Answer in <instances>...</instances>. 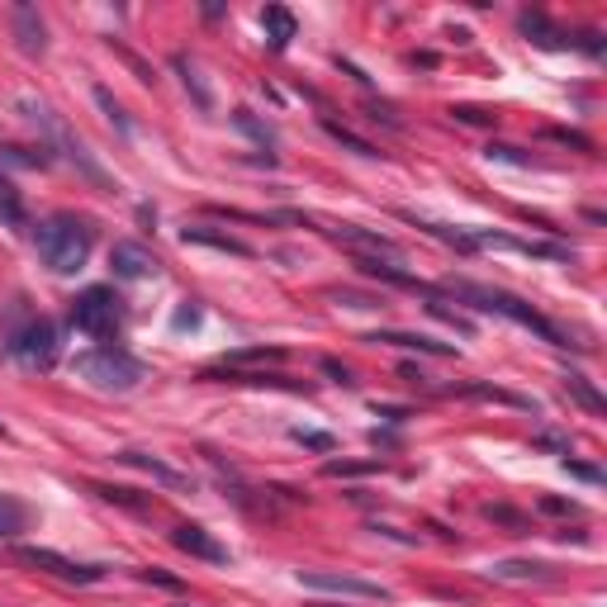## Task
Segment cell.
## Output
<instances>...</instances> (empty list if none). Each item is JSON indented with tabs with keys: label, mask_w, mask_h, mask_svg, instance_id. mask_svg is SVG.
<instances>
[{
	"label": "cell",
	"mask_w": 607,
	"mask_h": 607,
	"mask_svg": "<svg viewBox=\"0 0 607 607\" xmlns=\"http://www.w3.org/2000/svg\"><path fill=\"white\" fill-rule=\"evenodd\" d=\"M546 513H579V503H565V498H541Z\"/></svg>",
	"instance_id": "cell-37"
},
{
	"label": "cell",
	"mask_w": 607,
	"mask_h": 607,
	"mask_svg": "<svg viewBox=\"0 0 607 607\" xmlns=\"http://www.w3.org/2000/svg\"><path fill=\"white\" fill-rule=\"evenodd\" d=\"M517 162V166H532V157H522L517 147H508V143H488V162Z\"/></svg>",
	"instance_id": "cell-33"
},
{
	"label": "cell",
	"mask_w": 607,
	"mask_h": 607,
	"mask_svg": "<svg viewBox=\"0 0 607 607\" xmlns=\"http://www.w3.org/2000/svg\"><path fill=\"white\" fill-rule=\"evenodd\" d=\"M110 266H114V276H119V280H152L162 271V261L152 257L143 242H114L110 247Z\"/></svg>",
	"instance_id": "cell-9"
},
{
	"label": "cell",
	"mask_w": 607,
	"mask_h": 607,
	"mask_svg": "<svg viewBox=\"0 0 607 607\" xmlns=\"http://www.w3.org/2000/svg\"><path fill=\"white\" fill-rule=\"evenodd\" d=\"M176 72H185V91L195 95V105L199 110H214V95L205 91V81H199V72H195V62L185 57V53H176Z\"/></svg>",
	"instance_id": "cell-24"
},
{
	"label": "cell",
	"mask_w": 607,
	"mask_h": 607,
	"mask_svg": "<svg viewBox=\"0 0 607 607\" xmlns=\"http://www.w3.org/2000/svg\"><path fill=\"white\" fill-rule=\"evenodd\" d=\"M172 546H176V550H185L190 560H209V565H228V560H233V555H228V546L218 541L214 532L195 527V522H180V527L172 532Z\"/></svg>",
	"instance_id": "cell-8"
},
{
	"label": "cell",
	"mask_w": 607,
	"mask_h": 607,
	"mask_svg": "<svg viewBox=\"0 0 607 607\" xmlns=\"http://www.w3.org/2000/svg\"><path fill=\"white\" fill-rule=\"evenodd\" d=\"M451 114H455L461 124H475V128H488V124H494V114H488V110H475V105H451Z\"/></svg>",
	"instance_id": "cell-31"
},
{
	"label": "cell",
	"mask_w": 607,
	"mask_h": 607,
	"mask_svg": "<svg viewBox=\"0 0 607 607\" xmlns=\"http://www.w3.org/2000/svg\"><path fill=\"white\" fill-rule=\"evenodd\" d=\"M5 347L24 370H53V361H57V323L53 318H29L20 332H10Z\"/></svg>",
	"instance_id": "cell-5"
},
{
	"label": "cell",
	"mask_w": 607,
	"mask_h": 607,
	"mask_svg": "<svg viewBox=\"0 0 607 607\" xmlns=\"http://www.w3.org/2000/svg\"><path fill=\"white\" fill-rule=\"evenodd\" d=\"M323 475L342 479V475H380V461H328Z\"/></svg>",
	"instance_id": "cell-27"
},
{
	"label": "cell",
	"mask_w": 607,
	"mask_h": 607,
	"mask_svg": "<svg viewBox=\"0 0 607 607\" xmlns=\"http://www.w3.org/2000/svg\"><path fill=\"white\" fill-rule=\"evenodd\" d=\"M488 575L508 579V584H517V579H550V565H541V560H498V565H488Z\"/></svg>",
	"instance_id": "cell-18"
},
{
	"label": "cell",
	"mask_w": 607,
	"mask_h": 607,
	"mask_svg": "<svg viewBox=\"0 0 607 607\" xmlns=\"http://www.w3.org/2000/svg\"><path fill=\"white\" fill-rule=\"evenodd\" d=\"M138 579L143 584H157V588H172V594H180V588H185L176 575H166V569H138Z\"/></svg>",
	"instance_id": "cell-32"
},
{
	"label": "cell",
	"mask_w": 607,
	"mask_h": 607,
	"mask_svg": "<svg viewBox=\"0 0 607 607\" xmlns=\"http://www.w3.org/2000/svg\"><path fill=\"white\" fill-rule=\"evenodd\" d=\"M323 128H328V138H337L342 147H351L356 157H380V147L375 143H365V138H356L351 128H342V124H332V119H323Z\"/></svg>",
	"instance_id": "cell-26"
},
{
	"label": "cell",
	"mask_w": 607,
	"mask_h": 607,
	"mask_svg": "<svg viewBox=\"0 0 607 607\" xmlns=\"http://www.w3.org/2000/svg\"><path fill=\"white\" fill-rule=\"evenodd\" d=\"M29 527V508L14 494H0V536H20Z\"/></svg>",
	"instance_id": "cell-21"
},
{
	"label": "cell",
	"mask_w": 607,
	"mask_h": 607,
	"mask_svg": "<svg viewBox=\"0 0 607 607\" xmlns=\"http://www.w3.org/2000/svg\"><path fill=\"white\" fill-rule=\"evenodd\" d=\"M484 517H488V522H498V527H508L513 536H527V532H532V522L522 517L517 508H508V503H488Z\"/></svg>",
	"instance_id": "cell-25"
},
{
	"label": "cell",
	"mask_w": 607,
	"mask_h": 607,
	"mask_svg": "<svg viewBox=\"0 0 607 607\" xmlns=\"http://www.w3.org/2000/svg\"><path fill=\"white\" fill-rule=\"evenodd\" d=\"M446 295L465 299L470 309H484V313H503V318H513L517 328L536 332V337H541V342H550V347H575V342H569V337H565L560 328H555L541 309H532L527 299H517V295H508V290H494V285H475V280H451V285H446Z\"/></svg>",
	"instance_id": "cell-2"
},
{
	"label": "cell",
	"mask_w": 607,
	"mask_h": 607,
	"mask_svg": "<svg viewBox=\"0 0 607 607\" xmlns=\"http://www.w3.org/2000/svg\"><path fill=\"white\" fill-rule=\"evenodd\" d=\"M365 342H380V347H403V351H423V356H451V342H436V337H423V332H390V328H380V332H370Z\"/></svg>",
	"instance_id": "cell-14"
},
{
	"label": "cell",
	"mask_w": 607,
	"mask_h": 607,
	"mask_svg": "<svg viewBox=\"0 0 607 607\" xmlns=\"http://www.w3.org/2000/svg\"><path fill=\"white\" fill-rule=\"evenodd\" d=\"M446 394H465V399H488V403H513V409H536L532 399H522V394H508V390H498V384H455V390Z\"/></svg>",
	"instance_id": "cell-20"
},
{
	"label": "cell",
	"mask_w": 607,
	"mask_h": 607,
	"mask_svg": "<svg viewBox=\"0 0 607 607\" xmlns=\"http://www.w3.org/2000/svg\"><path fill=\"white\" fill-rule=\"evenodd\" d=\"M233 124H238L242 133H251V138H257L261 147H271V143H276V133L266 128V124H257V119H251V110H238V114H233Z\"/></svg>",
	"instance_id": "cell-29"
},
{
	"label": "cell",
	"mask_w": 607,
	"mask_h": 607,
	"mask_svg": "<svg viewBox=\"0 0 607 607\" xmlns=\"http://www.w3.org/2000/svg\"><path fill=\"white\" fill-rule=\"evenodd\" d=\"M10 24H14V39H20V48H24L29 57H43L48 53V29H43V20H39V10H33V5H24V0H20V5L10 10Z\"/></svg>",
	"instance_id": "cell-13"
},
{
	"label": "cell",
	"mask_w": 607,
	"mask_h": 607,
	"mask_svg": "<svg viewBox=\"0 0 607 607\" xmlns=\"http://www.w3.org/2000/svg\"><path fill=\"white\" fill-rule=\"evenodd\" d=\"M124 323V299L110 290V285H91V290H81L72 299V328L81 337H91V342H105L110 347V337L119 332Z\"/></svg>",
	"instance_id": "cell-4"
},
{
	"label": "cell",
	"mask_w": 607,
	"mask_h": 607,
	"mask_svg": "<svg viewBox=\"0 0 607 607\" xmlns=\"http://www.w3.org/2000/svg\"><path fill=\"white\" fill-rule=\"evenodd\" d=\"M285 361V351L280 347H247V351H228V370H242V365H276Z\"/></svg>",
	"instance_id": "cell-23"
},
{
	"label": "cell",
	"mask_w": 607,
	"mask_h": 607,
	"mask_svg": "<svg viewBox=\"0 0 607 607\" xmlns=\"http://www.w3.org/2000/svg\"><path fill=\"white\" fill-rule=\"evenodd\" d=\"M95 105L100 110H105L110 114V124H119V133H133V124H128V114H124V105H119V100H114L105 86H95Z\"/></svg>",
	"instance_id": "cell-28"
},
{
	"label": "cell",
	"mask_w": 607,
	"mask_h": 607,
	"mask_svg": "<svg viewBox=\"0 0 607 607\" xmlns=\"http://www.w3.org/2000/svg\"><path fill=\"white\" fill-rule=\"evenodd\" d=\"M0 228L10 233H29V205H24V190L14 185L10 176H0Z\"/></svg>",
	"instance_id": "cell-15"
},
{
	"label": "cell",
	"mask_w": 607,
	"mask_h": 607,
	"mask_svg": "<svg viewBox=\"0 0 607 607\" xmlns=\"http://www.w3.org/2000/svg\"><path fill=\"white\" fill-rule=\"evenodd\" d=\"M318 365H323V375H328V380H337V384H351V370H347L342 361H332V356H323V361H318Z\"/></svg>",
	"instance_id": "cell-35"
},
{
	"label": "cell",
	"mask_w": 607,
	"mask_h": 607,
	"mask_svg": "<svg viewBox=\"0 0 607 607\" xmlns=\"http://www.w3.org/2000/svg\"><path fill=\"white\" fill-rule=\"evenodd\" d=\"M33 247H39V257L53 276H76L95 251V224L72 214V209L48 214L43 224L33 228Z\"/></svg>",
	"instance_id": "cell-1"
},
{
	"label": "cell",
	"mask_w": 607,
	"mask_h": 607,
	"mask_svg": "<svg viewBox=\"0 0 607 607\" xmlns=\"http://www.w3.org/2000/svg\"><path fill=\"white\" fill-rule=\"evenodd\" d=\"M375 413H384V418H394V423H403V418H409V409H390V403H375Z\"/></svg>",
	"instance_id": "cell-39"
},
{
	"label": "cell",
	"mask_w": 607,
	"mask_h": 607,
	"mask_svg": "<svg viewBox=\"0 0 607 607\" xmlns=\"http://www.w3.org/2000/svg\"><path fill=\"white\" fill-rule=\"evenodd\" d=\"M119 465H133V470H143V475H152L157 484H166V488H190V475L185 470H176V465H166V461H157V455H147V451H119L114 455Z\"/></svg>",
	"instance_id": "cell-12"
},
{
	"label": "cell",
	"mask_w": 607,
	"mask_h": 607,
	"mask_svg": "<svg viewBox=\"0 0 607 607\" xmlns=\"http://www.w3.org/2000/svg\"><path fill=\"white\" fill-rule=\"evenodd\" d=\"M176 607H185V603H176Z\"/></svg>",
	"instance_id": "cell-41"
},
{
	"label": "cell",
	"mask_w": 607,
	"mask_h": 607,
	"mask_svg": "<svg viewBox=\"0 0 607 607\" xmlns=\"http://www.w3.org/2000/svg\"><path fill=\"white\" fill-rule=\"evenodd\" d=\"M261 29H266V39H271L276 53H285V48H290V39H295V14L285 10V5H266V10H261Z\"/></svg>",
	"instance_id": "cell-16"
},
{
	"label": "cell",
	"mask_w": 607,
	"mask_h": 607,
	"mask_svg": "<svg viewBox=\"0 0 607 607\" xmlns=\"http://www.w3.org/2000/svg\"><path fill=\"white\" fill-rule=\"evenodd\" d=\"M332 299H337V304H347V309H380V299H370V295H351V290H337Z\"/></svg>",
	"instance_id": "cell-34"
},
{
	"label": "cell",
	"mask_w": 607,
	"mask_h": 607,
	"mask_svg": "<svg viewBox=\"0 0 607 607\" xmlns=\"http://www.w3.org/2000/svg\"><path fill=\"white\" fill-rule=\"evenodd\" d=\"M76 375L91 380L95 390H110V394H128L147 380V365L133 361L128 351L119 347H95V351H81L76 356Z\"/></svg>",
	"instance_id": "cell-3"
},
{
	"label": "cell",
	"mask_w": 607,
	"mask_h": 607,
	"mask_svg": "<svg viewBox=\"0 0 607 607\" xmlns=\"http://www.w3.org/2000/svg\"><path fill=\"white\" fill-rule=\"evenodd\" d=\"M517 29L527 33L532 43H541V48H565V43H569V39H565V29H555V24L546 20V14H522Z\"/></svg>",
	"instance_id": "cell-17"
},
{
	"label": "cell",
	"mask_w": 607,
	"mask_h": 607,
	"mask_svg": "<svg viewBox=\"0 0 607 607\" xmlns=\"http://www.w3.org/2000/svg\"><path fill=\"white\" fill-rule=\"evenodd\" d=\"M565 470H569V475H579V479H588V484H603V470H594V465H579V461H565Z\"/></svg>",
	"instance_id": "cell-36"
},
{
	"label": "cell",
	"mask_w": 607,
	"mask_h": 607,
	"mask_svg": "<svg viewBox=\"0 0 607 607\" xmlns=\"http://www.w3.org/2000/svg\"><path fill=\"white\" fill-rule=\"evenodd\" d=\"M14 555L33 569H43V575L66 579V584H100L105 579V565H76V560H66L62 550H48V546H14Z\"/></svg>",
	"instance_id": "cell-7"
},
{
	"label": "cell",
	"mask_w": 607,
	"mask_h": 607,
	"mask_svg": "<svg viewBox=\"0 0 607 607\" xmlns=\"http://www.w3.org/2000/svg\"><path fill=\"white\" fill-rule=\"evenodd\" d=\"M180 242H185V247L228 251V257H251V242L233 238V233H224V228H209V224H185V228H180Z\"/></svg>",
	"instance_id": "cell-11"
},
{
	"label": "cell",
	"mask_w": 607,
	"mask_h": 607,
	"mask_svg": "<svg viewBox=\"0 0 607 607\" xmlns=\"http://www.w3.org/2000/svg\"><path fill=\"white\" fill-rule=\"evenodd\" d=\"M565 390L575 394L588 413H607V399L594 390V384H588V375H579V370H569V375H565Z\"/></svg>",
	"instance_id": "cell-22"
},
{
	"label": "cell",
	"mask_w": 607,
	"mask_h": 607,
	"mask_svg": "<svg viewBox=\"0 0 607 607\" xmlns=\"http://www.w3.org/2000/svg\"><path fill=\"white\" fill-rule=\"evenodd\" d=\"M295 442L309 446V451H323V455L337 451V436H332V432H304V427H295Z\"/></svg>",
	"instance_id": "cell-30"
},
{
	"label": "cell",
	"mask_w": 607,
	"mask_h": 607,
	"mask_svg": "<svg viewBox=\"0 0 607 607\" xmlns=\"http://www.w3.org/2000/svg\"><path fill=\"white\" fill-rule=\"evenodd\" d=\"M309 607H342V603H309Z\"/></svg>",
	"instance_id": "cell-40"
},
{
	"label": "cell",
	"mask_w": 607,
	"mask_h": 607,
	"mask_svg": "<svg viewBox=\"0 0 607 607\" xmlns=\"http://www.w3.org/2000/svg\"><path fill=\"white\" fill-rule=\"evenodd\" d=\"M318 233H328V238L356 247V251H375V257H399V242L384 238V233H370V228H356V224H313Z\"/></svg>",
	"instance_id": "cell-10"
},
{
	"label": "cell",
	"mask_w": 607,
	"mask_h": 607,
	"mask_svg": "<svg viewBox=\"0 0 607 607\" xmlns=\"http://www.w3.org/2000/svg\"><path fill=\"white\" fill-rule=\"evenodd\" d=\"M299 584H304V588H313V594H332V598H361V603H390V598H394L384 584L351 579V575H337V569H299Z\"/></svg>",
	"instance_id": "cell-6"
},
{
	"label": "cell",
	"mask_w": 607,
	"mask_h": 607,
	"mask_svg": "<svg viewBox=\"0 0 607 607\" xmlns=\"http://www.w3.org/2000/svg\"><path fill=\"white\" fill-rule=\"evenodd\" d=\"M199 323V309H180L176 313V328H195Z\"/></svg>",
	"instance_id": "cell-38"
},
{
	"label": "cell",
	"mask_w": 607,
	"mask_h": 607,
	"mask_svg": "<svg viewBox=\"0 0 607 607\" xmlns=\"http://www.w3.org/2000/svg\"><path fill=\"white\" fill-rule=\"evenodd\" d=\"M95 498L114 503V508H128V513H152V498H138V488H119V484H91Z\"/></svg>",
	"instance_id": "cell-19"
}]
</instances>
